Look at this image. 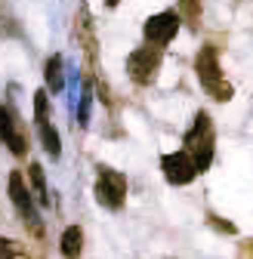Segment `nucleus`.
Returning a JSON list of instances; mask_svg holds the SVG:
<instances>
[{
	"label": "nucleus",
	"mask_w": 253,
	"mask_h": 259,
	"mask_svg": "<svg viewBox=\"0 0 253 259\" xmlns=\"http://www.w3.org/2000/svg\"><path fill=\"white\" fill-rule=\"evenodd\" d=\"M195 74H198V83L204 93H210L216 102H229L232 99V83L223 77V68H219V56L213 47H204L195 59Z\"/></svg>",
	"instance_id": "1"
},
{
	"label": "nucleus",
	"mask_w": 253,
	"mask_h": 259,
	"mask_svg": "<svg viewBox=\"0 0 253 259\" xmlns=\"http://www.w3.org/2000/svg\"><path fill=\"white\" fill-rule=\"evenodd\" d=\"M182 148L192 154V160L198 164V170L204 173L210 167V160H213V123H210V114L201 111L192 123V130L185 133V142Z\"/></svg>",
	"instance_id": "2"
},
{
	"label": "nucleus",
	"mask_w": 253,
	"mask_h": 259,
	"mask_svg": "<svg viewBox=\"0 0 253 259\" xmlns=\"http://www.w3.org/2000/svg\"><path fill=\"white\" fill-rule=\"evenodd\" d=\"M126 198V176L111 170V167H99L96 173V201L108 210H120Z\"/></svg>",
	"instance_id": "3"
},
{
	"label": "nucleus",
	"mask_w": 253,
	"mask_h": 259,
	"mask_svg": "<svg viewBox=\"0 0 253 259\" xmlns=\"http://www.w3.org/2000/svg\"><path fill=\"white\" fill-rule=\"evenodd\" d=\"M157 68H161V53L154 50V44L151 47H139V50H133L130 56H126V74H130L136 83H151Z\"/></svg>",
	"instance_id": "4"
},
{
	"label": "nucleus",
	"mask_w": 253,
	"mask_h": 259,
	"mask_svg": "<svg viewBox=\"0 0 253 259\" xmlns=\"http://www.w3.org/2000/svg\"><path fill=\"white\" fill-rule=\"evenodd\" d=\"M161 170H164L167 182H173V185H188V182H192V179L201 173L198 164L192 160V154H188L185 148L164 154V157H161Z\"/></svg>",
	"instance_id": "5"
},
{
	"label": "nucleus",
	"mask_w": 253,
	"mask_h": 259,
	"mask_svg": "<svg viewBox=\"0 0 253 259\" xmlns=\"http://www.w3.org/2000/svg\"><path fill=\"white\" fill-rule=\"evenodd\" d=\"M10 198H13L16 210L22 213V219L31 222L34 235H40V232H44V222H40V216H37V210H34V198H31V191H28L22 173H10Z\"/></svg>",
	"instance_id": "6"
},
{
	"label": "nucleus",
	"mask_w": 253,
	"mask_h": 259,
	"mask_svg": "<svg viewBox=\"0 0 253 259\" xmlns=\"http://www.w3.org/2000/svg\"><path fill=\"white\" fill-rule=\"evenodd\" d=\"M145 40L154 44V47H164L176 37V31H179V16L176 13H157L145 22Z\"/></svg>",
	"instance_id": "7"
},
{
	"label": "nucleus",
	"mask_w": 253,
	"mask_h": 259,
	"mask_svg": "<svg viewBox=\"0 0 253 259\" xmlns=\"http://www.w3.org/2000/svg\"><path fill=\"white\" fill-rule=\"evenodd\" d=\"M0 142H4L16 157H22V154L28 151V139H25V133H22L16 114H13L10 108H4V105H0Z\"/></svg>",
	"instance_id": "8"
},
{
	"label": "nucleus",
	"mask_w": 253,
	"mask_h": 259,
	"mask_svg": "<svg viewBox=\"0 0 253 259\" xmlns=\"http://www.w3.org/2000/svg\"><path fill=\"white\" fill-rule=\"evenodd\" d=\"M59 247H62V256H65V259H77L80 256V247H83L80 225H68L65 235H62V241H59Z\"/></svg>",
	"instance_id": "9"
},
{
	"label": "nucleus",
	"mask_w": 253,
	"mask_h": 259,
	"mask_svg": "<svg viewBox=\"0 0 253 259\" xmlns=\"http://www.w3.org/2000/svg\"><path fill=\"white\" fill-rule=\"evenodd\" d=\"M37 133H40V139H44V148H47L53 157H59V154H62V142H59V133L53 130L50 117H40V120H37Z\"/></svg>",
	"instance_id": "10"
},
{
	"label": "nucleus",
	"mask_w": 253,
	"mask_h": 259,
	"mask_svg": "<svg viewBox=\"0 0 253 259\" xmlns=\"http://www.w3.org/2000/svg\"><path fill=\"white\" fill-rule=\"evenodd\" d=\"M28 179H31V185H34V191H37V201H40L44 207H50L53 201H50V191H47V179H44L40 164H31V167H28Z\"/></svg>",
	"instance_id": "11"
},
{
	"label": "nucleus",
	"mask_w": 253,
	"mask_h": 259,
	"mask_svg": "<svg viewBox=\"0 0 253 259\" xmlns=\"http://www.w3.org/2000/svg\"><path fill=\"white\" fill-rule=\"evenodd\" d=\"M47 87H50L53 93H62V90H65V77H62V59H59V56H53V59L47 62Z\"/></svg>",
	"instance_id": "12"
},
{
	"label": "nucleus",
	"mask_w": 253,
	"mask_h": 259,
	"mask_svg": "<svg viewBox=\"0 0 253 259\" xmlns=\"http://www.w3.org/2000/svg\"><path fill=\"white\" fill-rule=\"evenodd\" d=\"M0 259H28V250H25L19 241L0 238Z\"/></svg>",
	"instance_id": "13"
},
{
	"label": "nucleus",
	"mask_w": 253,
	"mask_h": 259,
	"mask_svg": "<svg viewBox=\"0 0 253 259\" xmlns=\"http://www.w3.org/2000/svg\"><path fill=\"white\" fill-rule=\"evenodd\" d=\"M40 117H50V102H47V90H37L34 93V120Z\"/></svg>",
	"instance_id": "14"
}]
</instances>
